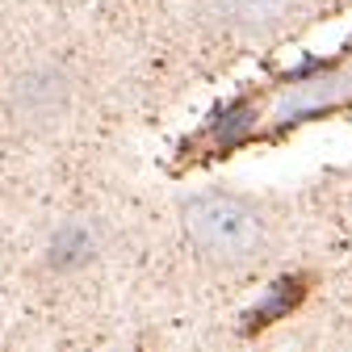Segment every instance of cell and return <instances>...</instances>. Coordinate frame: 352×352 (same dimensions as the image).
<instances>
[{
  "label": "cell",
  "instance_id": "cell-1",
  "mask_svg": "<svg viewBox=\"0 0 352 352\" xmlns=\"http://www.w3.org/2000/svg\"><path fill=\"white\" fill-rule=\"evenodd\" d=\"M181 227L193 252L210 264H223V269L256 264L260 256H269L273 243L269 218L235 193H193L181 206Z\"/></svg>",
  "mask_w": 352,
  "mask_h": 352
},
{
  "label": "cell",
  "instance_id": "cell-4",
  "mask_svg": "<svg viewBox=\"0 0 352 352\" xmlns=\"http://www.w3.org/2000/svg\"><path fill=\"white\" fill-rule=\"evenodd\" d=\"M302 0H206L201 17L223 30V34H239V38H256V34H273L281 30Z\"/></svg>",
  "mask_w": 352,
  "mask_h": 352
},
{
  "label": "cell",
  "instance_id": "cell-3",
  "mask_svg": "<svg viewBox=\"0 0 352 352\" xmlns=\"http://www.w3.org/2000/svg\"><path fill=\"white\" fill-rule=\"evenodd\" d=\"M340 105H352V59H340L302 80H285L281 88L269 93V118L277 126L298 122L306 113H327Z\"/></svg>",
  "mask_w": 352,
  "mask_h": 352
},
{
  "label": "cell",
  "instance_id": "cell-2",
  "mask_svg": "<svg viewBox=\"0 0 352 352\" xmlns=\"http://www.w3.org/2000/svg\"><path fill=\"white\" fill-rule=\"evenodd\" d=\"M76 109V76L59 59L25 63L5 88V113L21 135H51Z\"/></svg>",
  "mask_w": 352,
  "mask_h": 352
}]
</instances>
